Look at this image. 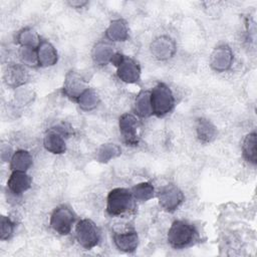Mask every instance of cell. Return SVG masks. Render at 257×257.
<instances>
[{
    "label": "cell",
    "instance_id": "obj_8",
    "mask_svg": "<svg viewBox=\"0 0 257 257\" xmlns=\"http://www.w3.org/2000/svg\"><path fill=\"white\" fill-rule=\"evenodd\" d=\"M119 132L126 145L136 146L139 143V121L132 113H123L118 121Z\"/></svg>",
    "mask_w": 257,
    "mask_h": 257
},
{
    "label": "cell",
    "instance_id": "obj_27",
    "mask_svg": "<svg viewBox=\"0 0 257 257\" xmlns=\"http://www.w3.org/2000/svg\"><path fill=\"white\" fill-rule=\"evenodd\" d=\"M21 61L29 66H34L38 64L37 59V50L33 47H22L19 52Z\"/></svg>",
    "mask_w": 257,
    "mask_h": 257
},
{
    "label": "cell",
    "instance_id": "obj_15",
    "mask_svg": "<svg viewBox=\"0 0 257 257\" xmlns=\"http://www.w3.org/2000/svg\"><path fill=\"white\" fill-rule=\"evenodd\" d=\"M43 146L46 151L55 155L63 154L66 151V143L62 137V133L58 130H51L45 135Z\"/></svg>",
    "mask_w": 257,
    "mask_h": 257
},
{
    "label": "cell",
    "instance_id": "obj_25",
    "mask_svg": "<svg viewBox=\"0 0 257 257\" xmlns=\"http://www.w3.org/2000/svg\"><path fill=\"white\" fill-rule=\"evenodd\" d=\"M17 41L22 47H33L37 48L40 44L37 33L31 28L22 29L17 35Z\"/></svg>",
    "mask_w": 257,
    "mask_h": 257
},
{
    "label": "cell",
    "instance_id": "obj_17",
    "mask_svg": "<svg viewBox=\"0 0 257 257\" xmlns=\"http://www.w3.org/2000/svg\"><path fill=\"white\" fill-rule=\"evenodd\" d=\"M105 36L110 41H124L128 37V28L126 22L122 19L112 20L105 30Z\"/></svg>",
    "mask_w": 257,
    "mask_h": 257
},
{
    "label": "cell",
    "instance_id": "obj_26",
    "mask_svg": "<svg viewBox=\"0 0 257 257\" xmlns=\"http://www.w3.org/2000/svg\"><path fill=\"white\" fill-rule=\"evenodd\" d=\"M155 189L151 183L143 182L133 187L132 189V195L135 200L146 202L154 197Z\"/></svg>",
    "mask_w": 257,
    "mask_h": 257
},
{
    "label": "cell",
    "instance_id": "obj_13",
    "mask_svg": "<svg viewBox=\"0 0 257 257\" xmlns=\"http://www.w3.org/2000/svg\"><path fill=\"white\" fill-rule=\"evenodd\" d=\"M37 50V59H38V65L42 67H48L54 65L57 60H58V54L54 46L46 41L42 40L38 47L36 48Z\"/></svg>",
    "mask_w": 257,
    "mask_h": 257
},
{
    "label": "cell",
    "instance_id": "obj_23",
    "mask_svg": "<svg viewBox=\"0 0 257 257\" xmlns=\"http://www.w3.org/2000/svg\"><path fill=\"white\" fill-rule=\"evenodd\" d=\"M242 152L246 161L253 165L256 164V133H251L244 138Z\"/></svg>",
    "mask_w": 257,
    "mask_h": 257
},
{
    "label": "cell",
    "instance_id": "obj_19",
    "mask_svg": "<svg viewBox=\"0 0 257 257\" xmlns=\"http://www.w3.org/2000/svg\"><path fill=\"white\" fill-rule=\"evenodd\" d=\"M135 112L141 117H148L153 114L151 105V91L142 90L135 99Z\"/></svg>",
    "mask_w": 257,
    "mask_h": 257
},
{
    "label": "cell",
    "instance_id": "obj_4",
    "mask_svg": "<svg viewBox=\"0 0 257 257\" xmlns=\"http://www.w3.org/2000/svg\"><path fill=\"white\" fill-rule=\"evenodd\" d=\"M76 240L85 249L95 247L100 240V232L98 227L89 219L78 221L75 226Z\"/></svg>",
    "mask_w": 257,
    "mask_h": 257
},
{
    "label": "cell",
    "instance_id": "obj_12",
    "mask_svg": "<svg viewBox=\"0 0 257 257\" xmlns=\"http://www.w3.org/2000/svg\"><path fill=\"white\" fill-rule=\"evenodd\" d=\"M32 184V179L26 172L13 171L7 181L8 190L14 195H21L30 189Z\"/></svg>",
    "mask_w": 257,
    "mask_h": 257
},
{
    "label": "cell",
    "instance_id": "obj_29",
    "mask_svg": "<svg viewBox=\"0 0 257 257\" xmlns=\"http://www.w3.org/2000/svg\"><path fill=\"white\" fill-rule=\"evenodd\" d=\"M87 2L86 1H70L68 2V4L72 7H75V8H81L82 6H84Z\"/></svg>",
    "mask_w": 257,
    "mask_h": 257
},
{
    "label": "cell",
    "instance_id": "obj_22",
    "mask_svg": "<svg viewBox=\"0 0 257 257\" xmlns=\"http://www.w3.org/2000/svg\"><path fill=\"white\" fill-rule=\"evenodd\" d=\"M76 101L81 109L91 110L99 103V96L94 89L87 88L78 96Z\"/></svg>",
    "mask_w": 257,
    "mask_h": 257
},
{
    "label": "cell",
    "instance_id": "obj_20",
    "mask_svg": "<svg viewBox=\"0 0 257 257\" xmlns=\"http://www.w3.org/2000/svg\"><path fill=\"white\" fill-rule=\"evenodd\" d=\"M198 139L202 143H210L212 142L217 135V131L215 125L206 118H200L197 121L196 125Z\"/></svg>",
    "mask_w": 257,
    "mask_h": 257
},
{
    "label": "cell",
    "instance_id": "obj_10",
    "mask_svg": "<svg viewBox=\"0 0 257 257\" xmlns=\"http://www.w3.org/2000/svg\"><path fill=\"white\" fill-rule=\"evenodd\" d=\"M117 77L125 83H136L141 78L140 64L131 57H122L119 64L116 66Z\"/></svg>",
    "mask_w": 257,
    "mask_h": 257
},
{
    "label": "cell",
    "instance_id": "obj_5",
    "mask_svg": "<svg viewBox=\"0 0 257 257\" xmlns=\"http://www.w3.org/2000/svg\"><path fill=\"white\" fill-rule=\"evenodd\" d=\"M75 216L67 206H59L54 209L50 217L51 228L60 235H67L70 233Z\"/></svg>",
    "mask_w": 257,
    "mask_h": 257
},
{
    "label": "cell",
    "instance_id": "obj_2",
    "mask_svg": "<svg viewBox=\"0 0 257 257\" xmlns=\"http://www.w3.org/2000/svg\"><path fill=\"white\" fill-rule=\"evenodd\" d=\"M151 105L153 114L161 117L169 113L175 105V97L170 87L160 82L151 91Z\"/></svg>",
    "mask_w": 257,
    "mask_h": 257
},
{
    "label": "cell",
    "instance_id": "obj_18",
    "mask_svg": "<svg viewBox=\"0 0 257 257\" xmlns=\"http://www.w3.org/2000/svg\"><path fill=\"white\" fill-rule=\"evenodd\" d=\"M32 166V156L28 151L18 150L10 159V169L13 171L26 172Z\"/></svg>",
    "mask_w": 257,
    "mask_h": 257
},
{
    "label": "cell",
    "instance_id": "obj_3",
    "mask_svg": "<svg viewBox=\"0 0 257 257\" xmlns=\"http://www.w3.org/2000/svg\"><path fill=\"white\" fill-rule=\"evenodd\" d=\"M132 192L124 188L112 189L106 199V212L110 216H119L133 207Z\"/></svg>",
    "mask_w": 257,
    "mask_h": 257
},
{
    "label": "cell",
    "instance_id": "obj_24",
    "mask_svg": "<svg viewBox=\"0 0 257 257\" xmlns=\"http://www.w3.org/2000/svg\"><path fill=\"white\" fill-rule=\"evenodd\" d=\"M120 148L115 144H103L96 152V160L100 163H107L120 155Z\"/></svg>",
    "mask_w": 257,
    "mask_h": 257
},
{
    "label": "cell",
    "instance_id": "obj_14",
    "mask_svg": "<svg viewBox=\"0 0 257 257\" xmlns=\"http://www.w3.org/2000/svg\"><path fill=\"white\" fill-rule=\"evenodd\" d=\"M28 77L29 76L26 69L20 64L8 65L4 73L5 82L11 87H18L23 85L27 81Z\"/></svg>",
    "mask_w": 257,
    "mask_h": 257
},
{
    "label": "cell",
    "instance_id": "obj_9",
    "mask_svg": "<svg viewBox=\"0 0 257 257\" xmlns=\"http://www.w3.org/2000/svg\"><path fill=\"white\" fill-rule=\"evenodd\" d=\"M150 49L153 56L158 60H167L174 56L176 43L170 36L162 35L153 40Z\"/></svg>",
    "mask_w": 257,
    "mask_h": 257
},
{
    "label": "cell",
    "instance_id": "obj_21",
    "mask_svg": "<svg viewBox=\"0 0 257 257\" xmlns=\"http://www.w3.org/2000/svg\"><path fill=\"white\" fill-rule=\"evenodd\" d=\"M113 54L114 53L112 47L105 42L96 43L91 53L93 61L99 65H104L107 62H110V59Z\"/></svg>",
    "mask_w": 257,
    "mask_h": 257
},
{
    "label": "cell",
    "instance_id": "obj_11",
    "mask_svg": "<svg viewBox=\"0 0 257 257\" xmlns=\"http://www.w3.org/2000/svg\"><path fill=\"white\" fill-rule=\"evenodd\" d=\"M87 82L81 74L75 71H69L64 79L63 93L71 99H77L78 96L86 90Z\"/></svg>",
    "mask_w": 257,
    "mask_h": 257
},
{
    "label": "cell",
    "instance_id": "obj_7",
    "mask_svg": "<svg viewBox=\"0 0 257 257\" xmlns=\"http://www.w3.org/2000/svg\"><path fill=\"white\" fill-rule=\"evenodd\" d=\"M233 52L228 45H219L210 55V65L217 72L228 70L233 63Z\"/></svg>",
    "mask_w": 257,
    "mask_h": 257
},
{
    "label": "cell",
    "instance_id": "obj_6",
    "mask_svg": "<svg viewBox=\"0 0 257 257\" xmlns=\"http://www.w3.org/2000/svg\"><path fill=\"white\" fill-rule=\"evenodd\" d=\"M160 206L168 211L174 212L184 201L183 192L174 185H168L163 187L158 193Z\"/></svg>",
    "mask_w": 257,
    "mask_h": 257
},
{
    "label": "cell",
    "instance_id": "obj_16",
    "mask_svg": "<svg viewBox=\"0 0 257 257\" xmlns=\"http://www.w3.org/2000/svg\"><path fill=\"white\" fill-rule=\"evenodd\" d=\"M112 238L116 248L122 252H134L139 245V237L135 231L114 233Z\"/></svg>",
    "mask_w": 257,
    "mask_h": 257
},
{
    "label": "cell",
    "instance_id": "obj_1",
    "mask_svg": "<svg viewBox=\"0 0 257 257\" xmlns=\"http://www.w3.org/2000/svg\"><path fill=\"white\" fill-rule=\"evenodd\" d=\"M197 237L196 228L182 220L175 221L168 232V243L175 249H183L190 246Z\"/></svg>",
    "mask_w": 257,
    "mask_h": 257
},
{
    "label": "cell",
    "instance_id": "obj_28",
    "mask_svg": "<svg viewBox=\"0 0 257 257\" xmlns=\"http://www.w3.org/2000/svg\"><path fill=\"white\" fill-rule=\"evenodd\" d=\"M14 223L11 221L9 217L2 216L1 217V230H0V238L1 240H8L13 232H14Z\"/></svg>",
    "mask_w": 257,
    "mask_h": 257
}]
</instances>
